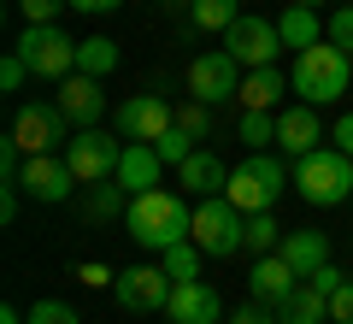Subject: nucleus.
Returning a JSON list of instances; mask_svg holds the SVG:
<instances>
[{"label":"nucleus","mask_w":353,"mask_h":324,"mask_svg":"<svg viewBox=\"0 0 353 324\" xmlns=\"http://www.w3.org/2000/svg\"><path fill=\"white\" fill-rule=\"evenodd\" d=\"M124 225H130V236H136L141 248L165 254V248H176V242H189L194 207L183 195H171V189H141V195H130Z\"/></svg>","instance_id":"nucleus-1"},{"label":"nucleus","mask_w":353,"mask_h":324,"mask_svg":"<svg viewBox=\"0 0 353 324\" xmlns=\"http://www.w3.org/2000/svg\"><path fill=\"white\" fill-rule=\"evenodd\" d=\"M289 88L306 100V106H330V100L353 95V59L336 48V41H312V48L294 53V71H289Z\"/></svg>","instance_id":"nucleus-2"},{"label":"nucleus","mask_w":353,"mask_h":324,"mask_svg":"<svg viewBox=\"0 0 353 324\" xmlns=\"http://www.w3.org/2000/svg\"><path fill=\"white\" fill-rule=\"evenodd\" d=\"M189 242L206 254V260H236V254H248V212H241L230 195L194 200V230H189Z\"/></svg>","instance_id":"nucleus-3"},{"label":"nucleus","mask_w":353,"mask_h":324,"mask_svg":"<svg viewBox=\"0 0 353 324\" xmlns=\"http://www.w3.org/2000/svg\"><path fill=\"white\" fill-rule=\"evenodd\" d=\"M294 195L306 207H341L353 195V153L341 148H312L294 160Z\"/></svg>","instance_id":"nucleus-4"},{"label":"nucleus","mask_w":353,"mask_h":324,"mask_svg":"<svg viewBox=\"0 0 353 324\" xmlns=\"http://www.w3.org/2000/svg\"><path fill=\"white\" fill-rule=\"evenodd\" d=\"M283 189H289V165H283L277 153H248L241 165H230L224 195L236 200L241 212H271Z\"/></svg>","instance_id":"nucleus-5"},{"label":"nucleus","mask_w":353,"mask_h":324,"mask_svg":"<svg viewBox=\"0 0 353 324\" xmlns=\"http://www.w3.org/2000/svg\"><path fill=\"white\" fill-rule=\"evenodd\" d=\"M12 48L24 53L30 77H53V83H65V77L77 71V41L65 36L59 24H24V36H18Z\"/></svg>","instance_id":"nucleus-6"},{"label":"nucleus","mask_w":353,"mask_h":324,"mask_svg":"<svg viewBox=\"0 0 353 324\" xmlns=\"http://www.w3.org/2000/svg\"><path fill=\"white\" fill-rule=\"evenodd\" d=\"M118 160H124V136H106L101 124L94 130H77L71 142H65V165L77 171V183H106V177L118 171Z\"/></svg>","instance_id":"nucleus-7"},{"label":"nucleus","mask_w":353,"mask_h":324,"mask_svg":"<svg viewBox=\"0 0 353 324\" xmlns=\"http://www.w3.org/2000/svg\"><path fill=\"white\" fill-rule=\"evenodd\" d=\"M230 95H241V59L230 48L194 53V59H189V100L218 106V100H230Z\"/></svg>","instance_id":"nucleus-8"},{"label":"nucleus","mask_w":353,"mask_h":324,"mask_svg":"<svg viewBox=\"0 0 353 324\" xmlns=\"http://www.w3.org/2000/svg\"><path fill=\"white\" fill-rule=\"evenodd\" d=\"M224 48L241 59V71H259V65H271V59H277V48H283V30L271 24V18H253V12H241L236 24L224 30Z\"/></svg>","instance_id":"nucleus-9"},{"label":"nucleus","mask_w":353,"mask_h":324,"mask_svg":"<svg viewBox=\"0 0 353 324\" xmlns=\"http://www.w3.org/2000/svg\"><path fill=\"white\" fill-rule=\"evenodd\" d=\"M24 195H36L41 207H59L77 195V171L65 165V153H24V171H18Z\"/></svg>","instance_id":"nucleus-10"},{"label":"nucleus","mask_w":353,"mask_h":324,"mask_svg":"<svg viewBox=\"0 0 353 324\" xmlns=\"http://www.w3.org/2000/svg\"><path fill=\"white\" fill-rule=\"evenodd\" d=\"M171 271L165 265H130V271H118L112 295L124 312H165V301H171Z\"/></svg>","instance_id":"nucleus-11"},{"label":"nucleus","mask_w":353,"mask_h":324,"mask_svg":"<svg viewBox=\"0 0 353 324\" xmlns=\"http://www.w3.org/2000/svg\"><path fill=\"white\" fill-rule=\"evenodd\" d=\"M171 124H176V106L165 95H130L118 106V136L124 142H159Z\"/></svg>","instance_id":"nucleus-12"},{"label":"nucleus","mask_w":353,"mask_h":324,"mask_svg":"<svg viewBox=\"0 0 353 324\" xmlns=\"http://www.w3.org/2000/svg\"><path fill=\"white\" fill-rule=\"evenodd\" d=\"M65 124L71 118L59 113V106H41V100H30V106H18V118H12V142L24 153H53L65 142Z\"/></svg>","instance_id":"nucleus-13"},{"label":"nucleus","mask_w":353,"mask_h":324,"mask_svg":"<svg viewBox=\"0 0 353 324\" xmlns=\"http://www.w3.org/2000/svg\"><path fill=\"white\" fill-rule=\"evenodd\" d=\"M65 118H71L77 130H94L106 118V95H101V77H83V71H71L59 83V100H53Z\"/></svg>","instance_id":"nucleus-14"},{"label":"nucleus","mask_w":353,"mask_h":324,"mask_svg":"<svg viewBox=\"0 0 353 324\" xmlns=\"http://www.w3.org/2000/svg\"><path fill=\"white\" fill-rule=\"evenodd\" d=\"M165 318L171 324H224V301H218L212 283H176L171 301H165Z\"/></svg>","instance_id":"nucleus-15"},{"label":"nucleus","mask_w":353,"mask_h":324,"mask_svg":"<svg viewBox=\"0 0 353 324\" xmlns=\"http://www.w3.org/2000/svg\"><path fill=\"white\" fill-rule=\"evenodd\" d=\"M294 283H301V271H294L283 254H259L253 271H248V295L265 301V307H283V301L294 295Z\"/></svg>","instance_id":"nucleus-16"},{"label":"nucleus","mask_w":353,"mask_h":324,"mask_svg":"<svg viewBox=\"0 0 353 324\" xmlns=\"http://www.w3.org/2000/svg\"><path fill=\"white\" fill-rule=\"evenodd\" d=\"M318 113H324V106H306V100L277 113V148L289 153V160H301V153L318 148V136H324V118H318Z\"/></svg>","instance_id":"nucleus-17"},{"label":"nucleus","mask_w":353,"mask_h":324,"mask_svg":"<svg viewBox=\"0 0 353 324\" xmlns=\"http://www.w3.org/2000/svg\"><path fill=\"white\" fill-rule=\"evenodd\" d=\"M159 171H165V160H159V148H153V142H124V160H118V171H112V183L124 189H159Z\"/></svg>","instance_id":"nucleus-18"},{"label":"nucleus","mask_w":353,"mask_h":324,"mask_svg":"<svg viewBox=\"0 0 353 324\" xmlns=\"http://www.w3.org/2000/svg\"><path fill=\"white\" fill-rule=\"evenodd\" d=\"M176 183H183V195H194V200H206V195H224V183H230V171H224V160H218L212 148H194L189 160L176 165Z\"/></svg>","instance_id":"nucleus-19"},{"label":"nucleus","mask_w":353,"mask_h":324,"mask_svg":"<svg viewBox=\"0 0 353 324\" xmlns=\"http://www.w3.org/2000/svg\"><path fill=\"white\" fill-rule=\"evenodd\" d=\"M277 254H283L301 277H312L318 265H330V236H318V230H283Z\"/></svg>","instance_id":"nucleus-20"},{"label":"nucleus","mask_w":353,"mask_h":324,"mask_svg":"<svg viewBox=\"0 0 353 324\" xmlns=\"http://www.w3.org/2000/svg\"><path fill=\"white\" fill-rule=\"evenodd\" d=\"M324 318H330V295L312 283V277H301L294 295L277 307V324H324Z\"/></svg>","instance_id":"nucleus-21"},{"label":"nucleus","mask_w":353,"mask_h":324,"mask_svg":"<svg viewBox=\"0 0 353 324\" xmlns=\"http://www.w3.org/2000/svg\"><path fill=\"white\" fill-rule=\"evenodd\" d=\"M283 88H289V83H283V71H277V65H259V71H248V77H241V95H236V100H241V113H271Z\"/></svg>","instance_id":"nucleus-22"},{"label":"nucleus","mask_w":353,"mask_h":324,"mask_svg":"<svg viewBox=\"0 0 353 324\" xmlns=\"http://www.w3.org/2000/svg\"><path fill=\"white\" fill-rule=\"evenodd\" d=\"M124 212H130V195L118 183H88L83 189V218L106 225V218H124Z\"/></svg>","instance_id":"nucleus-23"},{"label":"nucleus","mask_w":353,"mask_h":324,"mask_svg":"<svg viewBox=\"0 0 353 324\" xmlns=\"http://www.w3.org/2000/svg\"><path fill=\"white\" fill-rule=\"evenodd\" d=\"M277 30H283V48H312V41H324L318 36V6H283V18H277Z\"/></svg>","instance_id":"nucleus-24"},{"label":"nucleus","mask_w":353,"mask_h":324,"mask_svg":"<svg viewBox=\"0 0 353 324\" xmlns=\"http://www.w3.org/2000/svg\"><path fill=\"white\" fill-rule=\"evenodd\" d=\"M77 71H83V77H112L118 71V41L83 36V41H77Z\"/></svg>","instance_id":"nucleus-25"},{"label":"nucleus","mask_w":353,"mask_h":324,"mask_svg":"<svg viewBox=\"0 0 353 324\" xmlns=\"http://www.w3.org/2000/svg\"><path fill=\"white\" fill-rule=\"evenodd\" d=\"M241 18V0H194L189 6V24L194 30H230Z\"/></svg>","instance_id":"nucleus-26"},{"label":"nucleus","mask_w":353,"mask_h":324,"mask_svg":"<svg viewBox=\"0 0 353 324\" xmlns=\"http://www.w3.org/2000/svg\"><path fill=\"white\" fill-rule=\"evenodd\" d=\"M201 260H206V254L194 248V242H176V248L159 254V265L171 271V283H194V277H201Z\"/></svg>","instance_id":"nucleus-27"},{"label":"nucleus","mask_w":353,"mask_h":324,"mask_svg":"<svg viewBox=\"0 0 353 324\" xmlns=\"http://www.w3.org/2000/svg\"><path fill=\"white\" fill-rule=\"evenodd\" d=\"M236 142H248L253 153H265L271 142H277V113H241V124H236Z\"/></svg>","instance_id":"nucleus-28"},{"label":"nucleus","mask_w":353,"mask_h":324,"mask_svg":"<svg viewBox=\"0 0 353 324\" xmlns=\"http://www.w3.org/2000/svg\"><path fill=\"white\" fill-rule=\"evenodd\" d=\"M283 230H277V212H248V254L259 260V254H277Z\"/></svg>","instance_id":"nucleus-29"},{"label":"nucleus","mask_w":353,"mask_h":324,"mask_svg":"<svg viewBox=\"0 0 353 324\" xmlns=\"http://www.w3.org/2000/svg\"><path fill=\"white\" fill-rule=\"evenodd\" d=\"M176 130H189L194 142H206L212 136V106H206V100H183V106H176Z\"/></svg>","instance_id":"nucleus-30"},{"label":"nucleus","mask_w":353,"mask_h":324,"mask_svg":"<svg viewBox=\"0 0 353 324\" xmlns=\"http://www.w3.org/2000/svg\"><path fill=\"white\" fill-rule=\"evenodd\" d=\"M153 148H159V160H165V165H183V160H189L194 148H201V142H194L189 130H176V124H171V130H165L159 142H153Z\"/></svg>","instance_id":"nucleus-31"},{"label":"nucleus","mask_w":353,"mask_h":324,"mask_svg":"<svg viewBox=\"0 0 353 324\" xmlns=\"http://www.w3.org/2000/svg\"><path fill=\"white\" fill-rule=\"evenodd\" d=\"M324 36H330V41H336V48H341V53L353 59V6H336V12H330Z\"/></svg>","instance_id":"nucleus-32"},{"label":"nucleus","mask_w":353,"mask_h":324,"mask_svg":"<svg viewBox=\"0 0 353 324\" xmlns=\"http://www.w3.org/2000/svg\"><path fill=\"white\" fill-rule=\"evenodd\" d=\"M71 6V0H18V12H24V24H59V12Z\"/></svg>","instance_id":"nucleus-33"},{"label":"nucleus","mask_w":353,"mask_h":324,"mask_svg":"<svg viewBox=\"0 0 353 324\" xmlns=\"http://www.w3.org/2000/svg\"><path fill=\"white\" fill-rule=\"evenodd\" d=\"M24 318H30V324H83L71 307H65V301H36V307H30Z\"/></svg>","instance_id":"nucleus-34"},{"label":"nucleus","mask_w":353,"mask_h":324,"mask_svg":"<svg viewBox=\"0 0 353 324\" xmlns=\"http://www.w3.org/2000/svg\"><path fill=\"white\" fill-rule=\"evenodd\" d=\"M30 83V65H24V53H6V59H0V88H6V95H18V88Z\"/></svg>","instance_id":"nucleus-35"},{"label":"nucleus","mask_w":353,"mask_h":324,"mask_svg":"<svg viewBox=\"0 0 353 324\" xmlns=\"http://www.w3.org/2000/svg\"><path fill=\"white\" fill-rule=\"evenodd\" d=\"M271 318H277V307H265V301H248L230 312V324H271Z\"/></svg>","instance_id":"nucleus-36"},{"label":"nucleus","mask_w":353,"mask_h":324,"mask_svg":"<svg viewBox=\"0 0 353 324\" xmlns=\"http://www.w3.org/2000/svg\"><path fill=\"white\" fill-rule=\"evenodd\" d=\"M330 324H353V283H341L330 295Z\"/></svg>","instance_id":"nucleus-37"},{"label":"nucleus","mask_w":353,"mask_h":324,"mask_svg":"<svg viewBox=\"0 0 353 324\" xmlns=\"http://www.w3.org/2000/svg\"><path fill=\"white\" fill-rule=\"evenodd\" d=\"M0 183H6V189H0V225H12V218H18V189H24V183H18V177H0Z\"/></svg>","instance_id":"nucleus-38"},{"label":"nucleus","mask_w":353,"mask_h":324,"mask_svg":"<svg viewBox=\"0 0 353 324\" xmlns=\"http://www.w3.org/2000/svg\"><path fill=\"white\" fill-rule=\"evenodd\" d=\"M330 142H336L341 153H353V113H347V118H336V124H330Z\"/></svg>","instance_id":"nucleus-39"},{"label":"nucleus","mask_w":353,"mask_h":324,"mask_svg":"<svg viewBox=\"0 0 353 324\" xmlns=\"http://www.w3.org/2000/svg\"><path fill=\"white\" fill-rule=\"evenodd\" d=\"M124 0H71V12H88V18H101V12H118Z\"/></svg>","instance_id":"nucleus-40"},{"label":"nucleus","mask_w":353,"mask_h":324,"mask_svg":"<svg viewBox=\"0 0 353 324\" xmlns=\"http://www.w3.org/2000/svg\"><path fill=\"white\" fill-rule=\"evenodd\" d=\"M83 283H118V277L106 271V265H94V260H88V265H83Z\"/></svg>","instance_id":"nucleus-41"},{"label":"nucleus","mask_w":353,"mask_h":324,"mask_svg":"<svg viewBox=\"0 0 353 324\" xmlns=\"http://www.w3.org/2000/svg\"><path fill=\"white\" fill-rule=\"evenodd\" d=\"M159 6H165V12H176V6H183V12H189V6H194V0H159Z\"/></svg>","instance_id":"nucleus-42"},{"label":"nucleus","mask_w":353,"mask_h":324,"mask_svg":"<svg viewBox=\"0 0 353 324\" xmlns=\"http://www.w3.org/2000/svg\"><path fill=\"white\" fill-rule=\"evenodd\" d=\"M289 6H318V0H289Z\"/></svg>","instance_id":"nucleus-43"},{"label":"nucleus","mask_w":353,"mask_h":324,"mask_svg":"<svg viewBox=\"0 0 353 324\" xmlns=\"http://www.w3.org/2000/svg\"><path fill=\"white\" fill-rule=\"evenodd\" d=\"M341 6H353V0H341Z\"/></svg>","instance_id":"nucleus-44"}]
</instances>
